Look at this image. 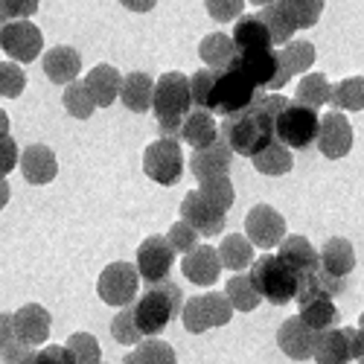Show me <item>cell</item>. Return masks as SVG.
Wrapping results in <instances>:
<instances>
[{
	"instance_id": "d590c367",
	"label": "cell",
	"mask_w": 364,
	"mask_h": 364,
	"mask_svg": "<svg viewBox=\"0 0 364 364\" xmlns=\"http://www.w3.org/2000/svg\"><path fill=\"white\" fill-rule=\"evenodd\" d=\"M338 306L332 303V297H318V300H306L300 303V318L306 321V326H312L315 332L329 329L338 323Z\"/></svg>"
},
{
	"instance_id": "816d5d0a",
	"label": "cell",
	"mask_w": 364,
	"mask_h": 364,
	"mask_svg": "<svg viewBox=\"0 0 364 364\" xmlns=\"http://www.w3.org/2000/svg\"><path fill=\"white\" fill-rule=\"evenodd\" d=\"M18 158H21V151H18V143L6 134H0V178H6L15 166H18Z\"/></svg>"
},
{
	"instance_id": "3957f363",
	"label": "cell",
	"mask_w": 364,
	"mask_h": 364,
	"mask_svg": "<svg viewBox=\"0 0 364 364\" xmlns=\"http://www.w3.org/2000/svg\"><path fill=\"white\" fill-rule=\"evenodd\" d=\"M181 306H184V294H181V289L169 277L161 283H149V289L132 306L134 323L143 336H161V332L172 323V318L181 315Z\"/></svg>"
},
{
	"instance_id": "836d02e7",
	"label": "cell",
	"mask_w": 364,
	"mask_h": 364,
	"mask_svg": "<svg viewBox=\"0 0 364 364\" xmlns=\"http://www.w3.org/2000/svg\"><path fill=\"white\" fill-rule=\"evenodd\" d=\"M123 364H178V355L166 341L149 338V341H137L134 350L123 358Z\"/></svg>"
},
{
	"instance_id": "60d3db41",
	"label": "cell",
	"mask_w": 364,
	"mask_h": 364,
	"mask_svg": "<svg viewBox=\"0 0 364 364\" xmlns=\"http://www.w3.org/2000/svg\"><path fill=\"white\" fill-rule=\"evenodd\" d=\"M70 364H102V347L90 332H73L65 344Z\"/></svg>"
},
{
	"instance_id": "ba28073f",
	"label": "cell",
	"mask_w": 364,
	"mask_h": 364,
	"mask_svg": "<svg viewBox=\"0 0 364 364\" xmlns=\"http://www.w3.org/2000/svg\"><path fill=\"white\" fill-rule=\"evenodd\" d=\"M254 97H257V85L230 65L216 73L213 94H210V111L225 117V114H233V111H242L245 105H251Z\"/></svg>"
},
{
	"instance_id": "277c9868",
	"label": "cell",
	"mask_w": 364,
	"mask_h": 364,
	"mask_svg": "<svg viewBox=\"0 0 364 364\" xmlns=\"http://www.w3.org/2000/svg\"><path fill=\"white\" fill-rule=\"evenodd\" d=\"M248 277H251L254 289L259 291V297H265L268 303H274V306H283V303L294 300L297 274L277 254H265V257L254 259Z\"/></svg>"
},
{
	"instance_id": "9f6ffc18",
	"label": "cell",
	"mask_w": 364,
	"mask_h": 364,
	"mask_svg": "<svg viewBox=\"0 0 364 364\" xmlns=\"http://www.w3.org/2000/svg\"><path fill=\"white\" fill-rule=\"evenodd\" d=\"M9 198H12V190H9V181H6V178H0V210H4V207L9 204Z\"/></svg>"
},
{
	"instance_id": "44dd1931",
	"label": "cell",
	"mask_w": 364,
	"mask_h": 364,
	"mask_svg": "<svg viewBox=\"0 0 364 364\" xmlns=\"http://www.w3.org/2000/svg\"><path fill=\"white\" fill-rule=\"evenodd\" d=\"M312 358L318 364H350L353 361V350H350V332L347 326H329L321 329L312 344Z\"/></svg>"
},
{
	"instance_id": "9a60e30c",
	"label": "cell",
	"mask_w": 364,
	"mask_h": 364,
	"mask_svg": "<svg viewBox=\"0 0 364 364\" xmlns=\"http://www.w3.org/2000/svg\"><path fill=\"white\" fill-rule=\"evenodd\" d=\"M228 213H222L219 207H213L210 201H204L198 196V190L187 193L184 201H181V219H184L198 236H219L225 230V219Z\"/></svg>"
},
{
	"instance_id": "f35d334b",
	"label": "cell",
	"mask_w": 364,
	"mask_h": 364,
	"mask_svg": "<svg viewBox=\"0 0 364 364\" xmlns=\"http://www.w3.org/2000/svg\"><path fill=\"white\" fill-rule=\"evenodd\" d=\"M329 94H332V85L326 82L323 73H306L294 90V102H303L309 108H321L329 102Z\"/></svg>"
},
{
	"instance_id": "7402d4cb",
	"label": "cell",
	"mask_w": 364,
	"mask_h": 364,
	"mask_svg": "<svg viewBox=\"0 0 364 364\" xmlns=\"http://www.w3.org/2000/svg\"><path fill=\"white\" fill-rule=\"evenodd\" d=\"M178 140H184L193 149H204V146H210L213 140H219V123H216L213 111H207V108H190L187 117H184V123H181Z\"/></svg>"
},
{
	"instance_id": "30bf717a",
	"label": "cell",
	"mask_w": 364,
	"mask_h": 364,
	"mask_svg": "<svg viewBox=\"0 0 364 364\" xmlns=\"http://www.w3.org/2000/svg\"><path fill=\"white\" fill-rule=\"evenodd\" d=\"M44 47V36L36 23H29V18H18V21H6L0 26V50H4L12 62H36Z\"/></svg>"
},
{
	"instance_id": "4316f807",
	"label": "cell",
	"mask_w": 364,
	"mask_h": 364,
	"mask_svg": "<svg viewBox=\"0 0 364 364\" xmlns=\"http://www.w3.org/2000/svg\"><path fill=\"white\" fill-rule=\"evenodd\" d=\"M265 29H268V36H271V44H286L291 41V36L297 33V23H294V15L289 9V0H271V4H265L257 15Z\"/></svg>"
},
{
	"instance_id": "7dc6e473",
	"label": "cell",
	"mask_w": 364,
	"mask_h": 364,
	"mask_svg": "<svg viewBox=\"0 0 364 364\" xmlns=\"http://www.w3.org/2000/svg\"><path fill=\"white\" fill-rule=\"evenodd\" d=\"M323 4H326V0H289V9L294 15L297 29L315 26L321 21V15H323Z\"/></svg>"
},
{
	"instance_id": "8d00e7d4",
	"label": "cell",
	"mask_w": 364,
	"mask_h": 364,
	"mask_svg": "<svg viewBox=\"0 0 364 364\" xmlns=\"http://www.w3.org/2000/svg\"><path fill=\"white\" fill-rule=\"evenodd\" d=\"M329 102L336 111H364V76H350L332 87Z\"/></svg>"
},
{
	"instance_id": "83f0119b",
	"label": "cell",
	"mask_w": 364,
	"mask_h": 364,
	"mask_svg": "<svg viewBox=\"0 0 364 364\" xmlns=\"http://www.w3.org/2000/svg\"><path fill=\"white\" fill-rule=\"evenodd\" d=\"M151 94H155V79L143 70H134L129 76H123V85H119V100L123 105L134 114H146L151 111Z\"/></svg>"
},
{
	"instance_id": "ab89813d",
	"label": "cell",
	"mask_w": 364,
	"mask_h": 364,
	"mask_svg": "<svg viewBox=\"0 0 364 364\" xmlns=\"http://www.w3.org/2000/svg\"><path fill=\"white\" fill-rule=\"evenodd\" d=\"M198 196L204 201H210L213 207H219L222 213H228V210L233 207V201H236V193H233V184H230L228 175H216V178L198 181Z\"/></svg>"
},
{
	"instance_id": "7a4b0ae2",
	"label": "cell",
	"mask_w": 364,
	"mask_h": 364,
	"mask_svg": "<svg viewBox=\"0 0 364 364\" xmlns=\"http://www.w3.org/2000/svg\"><path fill=\"white\" fill-rule=\"evenodd\" d=\"M193 108V97H190V76L184 73H164L155 82V94H151V111L158 117V129L161 137H172L178 140L181 134V123H184L187 111Z\"/></svg>"
},
{
	"instance_id": "c3c4849f",
	"label": "cell",
	"mask_w": 364,
	"mask_h": 364,
	"mask_svg": "<svg viewBox=\"0 0 364 364\" xmlns=\"http://www.w3.org/2000/svg\"><path fill=\"white\" fill-rule=\"evenodd\" d=\"M166 242L172 245L175 254H187V251H193V248L198 245V233H196L184 219H181V222H175V225L169 228Z\"/></svg>"
},
{
	"instance_id": "8fae6325",
	"label": "cell",
	"mask_w": 364,
	"mask_h": 364,
	"mask_svg": "<svg viewBox=\"0 0 364 364\" xmlns=\"http://www.w3.org/2000/svg\"><path fill=\"white\" fill-rule=\"evenodd\" d=\"M137 289H140V274L137 268L129 265V262H111L102 268V274L97 280V294L102 303L108 306H129L137 297Z\"/></svg>"
},
{
	"instance_id": "ac0fdd59",
	"label": "cell",
	"mask_w": 364,
	"mask_h": 364,
	"mask_svg": "<svg viewBox=\"0 0 364 364\" xmlns=\"http://www.w3.org/2000/svg\"><path fill=\"white\" fill-rule=\"evenodd\" d=\"M18 166L23 172V178L29 181L33 187H44L58 175V161H55V151L44 143H33L23 149V155L18 158Z\"/></svg>"
},
{
	"instance_id": "f546056e",
	"label": "cell",
	"mask_w": 364,
	"mask_h": 364,
	"mask_svg": "<svg viewBox=\"0 0 364 364\" xmlns=\"http://www.w3.org/2000/svg\"><path fill=\"white\" fill-rule=\"evenodd\" d=\"M230 38H233L236 53H251V50H268V47H274V44H271V36H268L265 23L257 15H239Z\"/></svg>"
},
{
	"instance_id": "94428289",
	"label": "cell",
	"mask_w": 364,
	"mask_h": 364,
	"mask_svg": "<svg viewBox=\"0 0 364 364\" xmlns=\"http://www.w3.org/2000/svg\"><path fill=\"white\" fill-rule=\"evenodd\" d=\"M0 26H4V23H0Z\"/></svg>"
},
{
	"instance_id": "8992f818",
	"label": "cell",
	"mask_w": 364,
	"mask_h": 364,
	"mask_svg": "<svg viewBox=\"0 0 364 364\" xmlns=\"http://www.w3.org/2000/svg\"><path fill=\"white\" fill-rule=\"evenodd\" d=\"M230 318H233V306L225 297V291L196 294L181 306V321H184L187 332H193V336H201V332L216 329V326H225V323H230Z\"/></svg>"
},
{
	"instance_id": "1f68e13d",
	"label": "cell",
	"mask_w": 364,
	"mask_h": 364,
	"mask_svg": "<svg viewBox=\"0 0 364 364\" xmlns=\"http://www.w3.org/2000/svg\"><path fill=\"white\" fill-rule=\"evenodd\" d=\"M251 161H254L257 172L271 175V178L286 175V172H291V166H294L291 149H289V146H283L280 140H271L265 149H259V151H257V155H254Z\"/></svg>"
},
{
	"instance_id": "d6986e66",
	"label": "cell",
	"mask_w": 364,
	"mask_h": 364,
	"mask_svg": "<svg viewBox=\"0 0 364 364\" xmlns=\"http://www.w3.org/2000/svg\"><path fill=\"white\" fill-rule=\"evenodd\" d=\"M315 336H318V332L312 326H306V321H303L300 315H294V318L280 323V329H277V347L289 358H294V361H306V358H312Z\"/></svg>"
},
{
	"instance_id": "74e56055",
	"label": "cell",
	"mask_w": 364,
	"mask_h": 364,
	"mask_svg": "<svg viewBox=\"0 0 364 364\" xmlns=\"http://www.w3.org/2000/svg\"><path fill=\"white\" fill-rule=\"evenodd\" d=\"M277 55H280V62L286 65V70L294 76V73H306L312 65H315V58H318V53H315V47L309 44V41H286L280 50H277Z\"/></svg>"
},
{
	"instance_id": "f907efd6",
	"label": "cell",
	"mask_w": 364,
	"mask_h": 364,
	"mask_svg": "<svg viewBox=\"0 0 364 364\" xmlns=\"http://www.w3.org/2000/svg\"><path fill=\"white\" fill-rule=\"evenodd\" d=\"M38 12V0H0V23L33 18Z\"/></svg>"
},
{
	"instance_id": "91938a15",
	"label": "cell",
	"mask_w": 364,
	"mask_h": 364,
	"mask_svg": "<svg viewBox=\"0 0 364 364\" xmlns=\"http://www.w3.org/2000/svg\"><path fill=\"white\" fill-rule=\"evenodd\" d=\"M248 4H257V6H265V4H271V0H248Z\"/></svg>"
},
{
	"instance_id": "5bb4252c",
	"label": "cell",
	"mask_w": 364,
	"mask_h": 364,
	"mask_svg": "<svg viewBox=\"0 0 364 364\" xmlns=\"http://www.w3.org/2000/svg\"><path fill=\"white\" fill-rule=\"evenodd\" d=\"M245 236L251 239V245L271 251V248H277L280 239L286 236V219L271 204H257L245 216Z\"/></svg>"
},
{
	"instance_id": "cb8c5ba5",
	"label": "cell",
	"mask_w": 364,
	"mask_h": 364,
	"mask_svg": "<svg viewBox=\"0 0 364 364\" xmlns=\"http://www.w3.org/2000/svg\"><path fill=\"white\" fill-rule=\"evenodd\" d=\"M82 70V55L76 47H68V44H58L53 50H47L44 55V76L53 82V85H68L79 76Z\"/></svg>"
},
{
	"instance_id": "db71d44e",
	"label": "cell",
	"mask_w": 364,
	"mask_h": 364,
	"mask_svg": "<svg viewBox=\"0 0 364 364\" xmlns=\"http://www.w3.org/2000/svg\"><path fill=\"white\" fill-rule=\"evenodd\" d=\"M350 332V350H353V361L364 364V315L358 321V329L355 326H347Z\"/></svg>"
},
{
	"instance_id": "b9f144b4",
	"label": "cell",
	"mask_w": 364,
	"mask_h": 364,
	"mask_svg": "<svg viewBox=\"0 0 364 364\" xmlns=\"http://www.w3.org/2000/svg\"><path fill=\"white\" fill-rule=\"evenodd\" d=\"M62 102H65L68 114L76 117V119H87L90 114L97 111V102H94V97H90V90L85 87V82H76V79L65 85Z\"/></svg>"
},
{
	"instance_id": "6f0895ef",
	"label": "cell",
	"mask_w": 364,
	"mask_h": 364,
	"mask_svg": "<svg viewBox=\"0 0 364 364\" xmlns=\"http://www.w3.org/2000/svg\"><path fill=\"white\" fill-rule=\"evenodd\" d=\"M15 364H36V350L29 347V350H26V353H23V355L15 361Z\"/></svg>"
},
{
	"instance_id": "f6af8a7d",
	"label": "cell",
	"mask_w": 364,
	"mask_h": 364,
	"mask_svg": "<svg viewBox=\"0 0 364 364\" xmlns=\"http://www.w3.org/2000/svg\"><path fill=\"white\" fill-rule=\"evenodd\" d=\"M26 87V73L18 62H0V97L18 100Z\"/></svg>"
},
{
	"instance_id": "4dcf8cb0",
	"label": "cell",
	"mask_w": 364,
	"mask_h": 364,
	"mask_svg": "<svg viewBox=\"0 0 364 364\" xmlns=\"http://www.w3.org/2000/svg\"><path fill=\"white\" fill-rule=\"evenodd\" d=\"M198 55H201V62H204L210 70H225V68H230L233 55H236L233 38L225 36V33H210V36L201 38Z\"/></svg>"
},
{
	"instance_id": "bcb514c9",
	"label": "cell",
	"mask_w": 364,
	"mask_h": 364,
	"mask_svg": "<svg viewBox=\"0 0 364 364\" xmlns=\"http://www.w3.org/2000/svg\"><path fill=\"white\" fill-rule=\"evenodd\" d=\"M216 73L219 70H196L190 76V97H193V105L196 108H207L210 111V94H213V85H216Z\"/></svg>"
},
{
	"instance_id": "9c48e42d",
	"label": "cell",
	"mask_w": 364,
	"mask_h": 364,
	"mask_svg": "<svg viewBox=\"0 0 364 364\" xmlns=\"http://www.w3.org/2000/svg\"><path fill=\"white\" fill-rule=\"evenodd\" d=\"M143 172L161 187H175L184 175V151L172 137H161L149 143L143 151Z\"/></svg>"
},
{
	"instance_id": "680465c9",
	"label": "cell",
	"mask_w": 364,
	"mask_h": 364,
	"mask_svg": "<svg viewBox=\"0 0 364 364\" xmlns=\"http://www.w3.org/2000/svg\"><path fill=\"white\" fill-rule=\"evenodd\" d=\"M6 132H9V114L0 108V134H6Z\"/></svg>"
},
{
	"instance_id": "484cf974",
	"label": "cell",
	"mask_w": 364,
	"mask_h": 364,
	"mask_svg": "<svg viewBox=\"0 0 364 364\" xmlns=\"http://www.w3.org/2000/svg\"><path fill=\"white\" fill-rule=\"evenodd\" d=\"M318 265L326 271V274L347 280L353 274V268H355V251H353V245L347 239L336 236V239L323 242V248L318 251Z\"/></svg>"
},
{
	"instance_id": "11a10c76",
	"label": "cell",
	"mask_w": 364,
	"mask_h": 364,
	"mask_svg": "<svg viewBox=\"0 0 364 364\" xmlns=\"http://www.w3.org/2000/svg\"><path fill=\"white\" fill-rule=\"evenodd\" d=\"M129 12H151L158 6V0H119Z\"/></svg>"
},
{
	"instance_id": "e575fe53",
	"label": "cell",
	"mask_w": 364,
	"mask_h": 364,
	"mask_svg": "<svg viewBox=\"0 0 364 364\" xmlns=\"http://www.w3.org/2000/svg\"><path fill=\"white\" fill-rule=\"evenodd\" d=\"M225 297L230 300L233 312H254L259 306V300H262L248 274H233L225 286Z\"/></svg>"
},
{
	"instance_id": "f5cc1de1",
	"label": "cell",
	"mask_w": 364,
	"mask_h": 364,
	"mask_svg": "<svg viewBox=\"0 0 364 364\" xmlns=\"http://www.w3.org/2000/svg\"><path fill=\"white\" fill-rule=\"evenodd\" d=\"M36 364H70V358L62 344H47L44 350L36 353Z\"/></svg>"
},
{
	"instance_id": "52a82bcc",
	"label": "cell",
	"mask_w": 364,
	"mask_h": 364,
	"mask_svg": "<svg viewBox=\"0 0 364 364\" xmlns=\"http://www.w3.org/2000/svg\"><path fill=\"white\" fill-rule=\"evenodd\" d=\"M230 65L245 73L257 85V90L259 87L262 90H280L291 76L286 70V65L280 62L277 50H271V47L268 50H251V53H236Z\"/></svg>"
},
{
	"instance_id": "ee69618b",
	"label": "cell",
	"mask_w": 364,
	"mask_h": 364,
	"mask_svg": "<svg viewBox=\"0 0 364 364\" xmlns=\"http://www.w3.org/2000/svg\"><path fill=\"white\" fill-rule=\"evenodd\" d=\"M29 347H23L15 336V323H12V315L0 312V358H4L6 364H15Z\"/></svg>"
},
{
	"instance_id": "d6a6232c",
	"label": "cell",
	"mask_w": 364,
	"mask_h": 364,
	"mask_svg": "<svg viewBox=\"0 0 364 364\" xmlns=\"http://www.w3.org/2000/svg\"><path fill=\"white\" fill-rule=\"evenodd\" d=\"M219 259H222V268L245 271L254 262V245H251V239L242 236V233L225 236L222 245H219Z\"/></svg>"
},
{
	"instance_id": "f1b7e54d",
	"label": "cell",
	"mask_w": 364,
	"mask_h": 364,
	"mask_svg": "<svg viewBox=\"0 0 364 364\" xmlns=\"http://www.w3.org/2000/svg\"><path fill=\"white\" fill-rule=\"evenodd\" d=\"M277 257L294 271V274H306V271L318 268V251L306 236H283L277 245Z\"/></svg>"
},
{
	"instance_id": "7bdbcfd3",
	"label": "cell",
	"mask_w": 364,
	"mask_h": 364,
	"mask_svg": "<svg viewBox=\"0 0 364 364\" xmlns=\"http://www.w3.org/2000/svg\"><path fill=\"white\" fill-rule=\"evenodd\" d=\"M111 336H114L117 344H126V347H134L137 341H143V332L134 323L132 303H129V306H123V312H117V318L111 321Z\"/></svg>"
},
{
	"instance_id": "5b68a950",
	"label": "cell",
	"mask_w": 364,
	"mask_h": 364,
	"mask_svg": "<svg viewBox=\"0 0 364 364\" xmlns=\"http://www.w3.org/2000/svg\"><path fill=\"white\" fill-rule=\"evenodd\" d=\"M321 114L303 102H286V108L274 117V140L289 149H309L318 137Z\"/></svg>"
},
{
	"instance_id": "6da1fadb",
	"label": "cell",
	"mask_w": 364,
	"mask_h": 364,
	"mask_svg": "<svg viewBox=\"0 0 364 364\" xmlns=\"http://www.w3.org/2000/svg\"><path fill=\"white\" fill-rule=\"evenodd\" d=\"M219 137L230 146L233 155L254 158L259 149H265L274 140V114L262 105V100L257 94L251 105H245L242 111H233V114H225L222 126H219Z\"/></svg>"
},
{
	"instance_id": "ffe728a7",
	"label": "cell",
	"mask_w": 364,
	"mask_h": 364,
	"mask_svg": "<svg viewBox=\"0 0 364 364\" xmlns=\"http://www.w3.org/2000/svg\"><path fill=\"white\" fill-rule=\"evenodd\" d=\"M230 161H233V151L230 146L219 137L204 149H193V158H190V172L204 181V178H216V175H228L230 172Z\"/></svg>"
},
{
	"instance_id": "e0dca14e",
	"label": "cell",
	"mask_w": 364,
	"mask_h": 364,
	"mask_svg": "<svg viewBox=\"0 0 364 364\" xmlns=\"http://www.w3.org/2000/svg\"><path fill=\"white\" fill-rule=\"evenodd\" d=\"M181 271L184 277L201 289L213 286L219 280V271H222V259H219V251L213 245H196L193 251L184 254V262H181Z\"/></svg>"
},
{
	"instance_id": "d4e9b609",
	"label": "cell",
	"mask_w": 364,
	"mask_h": 364,
	"mask_svg": "<svg viewBox=\"0 0 364 364\" xmlns=\"http://www.w3.org/2000/svg\"><path fill=\"white\" fill-rule=\"evenodd\" d=\"M119 85H123V73H119L114 65H97L94 70H87L85 76V87L90 90L97 108H108L117 102L119 97Z\"/></svg>"
},
{
	"instance_id": "681fc988",
	"label": "cell",
	"mask_w": 364,
	"mask_h": 364,
	"mask_svg": "<svg viewBox=\"0 0 364 364\" xmlns=\"http://www.w3.org/2000/svg\"><path fill=\"white\" fill-rule=\"evenodd\" d=\"M207 6V15L219 21V23H230L242 15V6H245V0H204Z\"/></svg>"
},
{
	"instance_id": "2e32d148",
	"label": "cell",
	"mask_w": 364,
	"mask_h": 364,
	"mask_svg": "<svg viewBox=\"0 0 364 364\" xmlns=\"http://www.w3.org/2000/svg\"><path fill=\"white\" fill-rule=\"evenodd\" d=\"M12 323H15V336L23 347H38L50 336L53 318L41 303H23L18 312H12Z\"/></svg>"
},
{
	"instance_id": "4fadbf2b",
	"label": "cell",
	"mask_w": 364,
	"mask_h": 364,
	"mask_svg": "<svg viewBox=\"0 0 364 364\" xmlns=\"http://www.w3.org/2000/svg\"><path fill=\"white\" fill-rule=\"evenodd\" d=\"M172 262H175V251L166 242V236H149L140 242L134 268H137L140 280H146V286H149V283L166 280L169 271H172Z\"/></svg>"
},
{
	"instance_id": "603a6c76",
	"label": "cell",
	"mask_w": 364,
	"mask_h": 364,
	"mask_svg": "<svg viewBox=\"0 0 364 364\" xmlns=\"http://www.w3.org/2000/svg\"><path fill=\"white\" fill-rule=\"evenodd\" d=\"M347 289V280L341 277H332L318 265L306 274H297V291H294V300L297 303H306V300H318V297H336Z\"/></svg>"
},
{
	"instance_id": "7c38bea8",
	"label": "cell",
	"mask_w": 364,
	"mask_h": 364,
	"mask_svg": "<svg viewBox=\"0 0 364 364\" xmlns=\"http://www.w3.org/2000/svg\"><path fill=\"white\" fill-rule=\"evenodd\" d=\"M315 143L321 149V155L329 158V161H338V158L350 155V149H353V126H350V119L344 117V111L332 108L329 114L321 117Z\"/></svg>"
}]
</instances>
